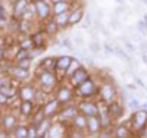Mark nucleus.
I'll return each instance as SVG.
<instances>
[{
	"instance_id": "obj_30",
	"label": "nucleus",
	"mask_w": 147,
	"mask_h": 138,
	"mask_svg": "<svg viewBox=\"0 0 147 138\" xmlns=\"http://www.w3.org/2000/svg\"><path fill=\"white\" fill-rule=\"evenodd\" d=\"M80 66H82V63L78 60V59H74L72 57V60H71V63H69V66H68V69H66V72H65V75H66V81H68V78L71 77V75L75 72Z\"/></svg>"
},
{
	"instance_id": "obj_47",
	"label": "nucleus",
	"mask_w": 147,
	"mask_h": 138,
	"mask_svg": "<svg viewBox=\"0 0 147 138\" xmlns=\"http://www.w3.org/2000/svg\"><path fill=\"white\" fill-rule=\"evenodd\" d=\"M7 102H9V98H7V97H6V96H5V94L2 93V91H0V106L6 104Z\"/></svg>"
},
{
	"instance_id": "obj_54",
	"label": "nucleus",
	"mask_w": 147,
	"mask_h": 138,
	"mask_svg": "<svg viewBox=\"0 0 147 138\" xmlns=\"http://www.w3.org/2000/svg\"><path fill=\"white\" fill-rule=\"evenodd\" d=\"M140 109H143V110H147V103H141V107Z\"/></svg>"
},
{
	"instance_id": "obj_41",
	"label": "nucleus",
	"mask_w": 147,
	"mask_h": 138,
	"mask_svg": "<svg viewBox=\"0 0 147 138\" xmlns=\"http://www.w3.org/2000/svg\"><path fill=\"white\" fill-rule=\"evenodd\" d=\"M60 44H62L63 47H66V48H74V44H72V41H71V38H68V37H65V38H62V41H60Z\"/></svg>"
},
{
	"instance_id": "obj_49",
	"label": "nucleus",
	"mask_w": 147,
	"mask_h": 138,
	"mask_svg": "<svg viewBox=\"0 0 147 138\" xmlns=\"http://www.w3.org/2000/svg\"><path fill=\"white\" fill-rule=\"evenodd\" d=\"M0 18H6V9L3 5H0Z\"/></svg>"
},
{
	"instance_id": "obj_34",
	"label": "nucleus",
	"mask_w": 147,
	"mask_h": 138,
	"mask_svg": "<svg viewBox=\"0 0 147 138\" xmlns=\"http://www.w3.org/2000/svg\"><path fill=\"white\" fill-rule=\"evenodd\" d=\"M88 50L93 53V55H99L100 53V50H102V47H100V43L97 41V40H93L90 44H88Z\"/></svg>"
},
{
	"instance_id": "obj_25",
	"label": "nucleus",
	"mask_w": 147,
	"mask_h": 138,
	"mask_svg": "<svg viewBox=\"0 0 147 138\" xmlns=\"http://www.w3.org/2000/svg\"><path fill=\"white\" fill-rule=\"evenodd\" d=\"M71 60H72V57L71 56H66V55L56 57V69H60V71H65L66 72V69H68V66L71 63Z\"/></svg>"
},
{
	"instance_id": "obj_2",
	"label": "nucleus",
	"mask_w": 147,
	"mask_h": 138,
	"mask_svg": "<svg viewBox=\"0 0 147 138\" xmlns=\"http://www.w3.org/2000/svg\"><path fill=\"white\" fill-rule=\"evenodd\" d=\"M37 82H38V87L47 94H52L56 87L60 84L59 78L55 71H41L37 73Z\"/></svg>"
},
{
	"instance_id": "obj_22",
	"label": "nucleus",
	"mask_w": 147,
	"mask_h": 138,
	"mask_svg": "<svg viewBox=\"0 0 147 138\" xmlns=\"http://www.w3.org/2000/svg\"><path fill=\"white\" fill-rule=\"evenodd\" d=\"M16 118L13 116V115H5L3 116V119H2V125H3V128H5V131H7V132H10V131H13L18 125H16Z\"/></svg>"
},
{
	"instance_id": "obj_1",
	"label": "nucleus",
	"mask_w": 147,
	"mask_h": 138,
	"mask_svg": "<svg viewBox=\"0 0 147 138\" xmlns=\"http://www.w3.org/2000/svg\"><path fill=\"white\" fill-rule=\"evenodd\" d=\"M99 87L100 84L97 82L93 77H90L87 81H84L78 87H75V97L77 98H94L99 100Z\"/></svg>"
},
{
	"instance_id": "obj_42",
	"label": "nucleus",
	"mask_w": 147,
	"mask_h": 138,
	"mask_svg": "<svg viewBox=\"0 0 147 138\" xmlns=\"http://www.w3.org/2000/svg\"><path fill=\"white\" fill-rule=\"evenodd\" d=\"M74 44H77V46H84V38H82V37L81 35H74Z\"/></svg>"
},
{
	"instance_id": "obj_57",
	"label": "nucleus",
	"mask_w": 147,
	"mask_h": 138,
	"mask_svg": "<svg viewBox=\"0 0 147 138\" xmlns=\"http://www.w3.org/2000/svg\"><path fill=\"white\" fill-rule=\"evenodd\" d=\"M0 56H3V48L0 47Z\"/></svg>"
},
{
	"instance_id": "obj_46",
	"label": "nucleus",
	"mask_w": 147,
	"mask_h": 138,
	"mask_svg": "<svg viewBox=\"0 0 147 138\" xmlns=\"http://www.w3.org/2000/svg\"><path fill=\"white\" fill-rule=\"evenodd\" d=\"M84 21H85V24L87 25H93V18H91V13H84Z\"/></svg>"
},
{
	"instance_id": "obj_19",
	"label": "nucleus",
	"mask_w": 147,
	"mask_h": 138,
	"mask_svg": "<svg viewBox=\"0 0 147 138\" xmlns=\"http://www.w3.org/2000/svg\"><path fill=\"white\" fill-rule=\"evenodd\" d=\"M69 127L75 128V129H85V127H87V116L81 113V112H78L75 118L72 119V122L69 123Z\"/></svg>"
},
{
	"instance_id": "obj_37",
	"label": "nucleus",
	"mask_w": 147,
	"mask_h": 138,
	"mask_svg": "<svg viewBox=\"0 0 147 138\" xmlns=\"http://www.w3.org/2000/svg\"><path fill=\"white\" fill-rule=\"evenodd\" d=\"M38 134H37V125L31 123L28 127V138H37Z\"/></svg>"
},
{
	"instance_id": "obj_15",
	"label": "nucleus",
	"mask_w": 147,
	"mask_h": 138,
	"mask_svg": "<svg viewBox=\"0 0 147 138\" xmlns=\"http://www.w3.org/2000/svg\"><path fill=\"white\" fill-rule=\"evenodd\" d=\"M134 134L131 132V129L128 128V125L125 123H118L113 127V137L115 138H128V137H132Z\"/></svg>"
},
{
	"instance_id": "obj_35",
	"label": "nucleus",
	"mask_w": 147,
	"mask_h": 138,
	"mask_svg": "<svg viewBox=\"0 0 147 138\" xmlns=\"http://www.w3.org/2000/svg\"><path fill=\"white\" fill-rule=\"evenodd\" d=\"M121 41L124 43V46H125V48H127V52H128V53H136V46L131 43V40H128L127 37H122Z\"/></svg>"
},
{
	"instance_id": "obj_26",
	"label": "nucleus",
	"mask_w": 147,
	"mask_h": 138,
	"mask_svg": "<svg viewBox=\"0 0 147 138\" xmlns=\"http://www.w3.org/2000/svg\"><path fill=\"white\" fill-rule=\"evenodd\" d=\"M53 18H55V21L57 22V25H59L60 30H63V28L69 27V25H68V21H69V10H68V12H63V13L55 15Z\"/></svg>"
},
{
	"instance_id": "obj_16",
	"label": "nucleus",
	"mask_w": 147,
	"mask_h": 138,
	"mask_svg": "<svg viewBox=\"0 0 147 138\" xmlns=\"http://www.w3.org/2000/svg\"><path fill=\"white\" fill-rule=\"evenodd\" d=\"M34 94H35V87H32V85H22L18 90V96L21 100L34 102Z\"/></svg>"
},
{
	"instance_id": "obj_44",
	"label": "nucleus",
	"mask_w": 147,
	"mask_h": 138,
	"mask_svg": "<svg viewBox=\"0 0 147 138\" xmlns=\"http://www.w3.org/2000/svg\"><path fill=\"white\" fill-rule=\"evenodd\" d=\"M136 135L137 137H141V138H147V125H146V127H143Z\"/></svg>"
},
{
	"instance_id": "obj_28",
	"label": "nucleus",
	"mask_w": 147,
	"mask_h": 138,
	"mask_svg": "<svg viewBox=\"0 0 147 138\" xmlns=\"http://www.w3.org/2000/svg\"><path fill=\"white\" fill-rule=\"evenodd\" d=\"M115 55H116L119 59L125 60L128 65H131V63H132V59L129 57V55H128V52H127L125 48H122V47H119V46H115Z\"/></svg>"
},
{
	"instance_id": "obj_45",
	"label": "nucleus",
	"mask_w": 147,
	"mask_h": 138,
	"mask_svg": "<svg viewBox=\"0 0 147 138\" xmlns=\"http://www.w3.org/2000/svg\"><path fill=\"white\" fill-rule=\"evenodd\" d=\"M82 60H84V63L87 65V66H94V60H93V57L84 56V57H82Z\"/></svg>"
},
{
	"instance_id": "obj_29",
	"label": "nucleus",
	"mask_w": 147,
	"mask_h": 138,
	"mask_svg": "<svg viewBox=\"0 0 147 138\" xmlns=\"http://www.w3.org/2000/svg\"><path fill=\"white\" fill-rule=\"evenodd\" d=\"M0 91H2L7 98H12V97H16V96H18V90H16V87H13L10 82H9L7 85L2 87V88H0Z\"/></svg>"
},
{
	"instance_id": "obj_52",
	"label": "nucleus",
	"mask_w": 147,
	"mask_h": 138,
	"mask_svg": "<svg viewBox=\"0 0 147 138\" xmlns=\"http://www.w3.org/2000/svg\"><path fill=\"white\" fill-rule=\"evenodd\" d=\"M143 22L146 24V27H147V13H144V15H143Z\"/></svg>"
},
{
	"instance_id": "obj_18",
	"label": "nucleus",
	"mask_w": 147,
	"mask_h": 138,
	"mask_svg": "<svg viewBox=\"0 0 147 138\" xmlns=\"http://www.w3.org/2000/svg\"><path fill=\"white\" fill-rule=\"evenodd\" d=\"M44 31H46V34H47L49 37H55V35L60 31L59 25H57V22L55 21L53 16H52L50 19L44 21Z\"/></svg>"
},
{
	"instance_id": "obj_9",
	"label": "nucleus",
	"mask_w": 147,
	"mask_h": 138,
	"mask_svg": "<svg viewBox=\"0 0 147 138\" xmlns=\"http://www.w3.org/2000/svg\"><path fill=\"white\" fill-rule=\"evenodd\" d=\"M91 77V72L87 69V68H85L84 65L82 66H80L75 72H74L72 75H71V77L68 78V84L71 85V87H74V88H75V87H78L80 84H82L84 81H87L88 78Z\"/></svg>"
},
{
	"instance_id": "obj_14",
	"label": "nucleus",
	"mask_w": 147,
	"mask_h": 138,
	"mask_svg": "<svg viewBox=\"0 0 147 138\" xmlns=\"http://www.w3.org/2000/svg\"><path fill=\"white\" fill-rule=\"evenodd\" d=\"M9 73L12 75V78H13V79L25 81V79L30 77V69H24V68H19V66L13 65V66H10Z\"/></svg>"
},
{
	"instance_id": "obj_12",
	"label": "nucleus",
	"mask_w": 147,
	"mask_h": 138,
	"mask_svg": "<svg viewBox=\"0 0 147 138\" xmlns=\"http://www.w3.org/2000/svg\"><path fill=\"white\" fill-rule=\"evenodd\" d=\"M85 131H87V135H97L99 137V132L102 131V123L100 119L97 115L94 116H87V127H85Z\"/></svg>"
},
{
	"instance_id": "obj_6",
	"label": "nucleus",
	"mask_w": 147,
	"mask_h": 138,
	"mask_svg": "<svg viewBox=\"0 0 147 138\" xmlns=\"http://www.w3.org/2000/svg\"><path fill=\"white\" fill-rule=\"evenodd\" d=\"M78 106H77V100L72 103H68V104H63L62 107H60L59 113L56 115V119L59 122H62L65 125H69L72 122V119L75 118V115L78 113Z\"/></svg>"
},
{
	"instance_id": "obj_31",
	"label": "nucleus",
	"mask_w": 147,
	"mask_h": 138,
	"mask_svg": "<svg viewBox=\"0 0 147 138\" xmlns=\"http://www.w3.org/2000/svg\"><path fill=\"white\" fill-rule=\"evenodd\" d=\"M13 134L16 138H28V127H24V125H18L13 129Z\"/></svg>"
},
{
	"instance_id": "obj_24",
	"label": "nucleus",
	"mask_w": 147,
	"mask_h": 138,
	"mask_svg": "<svg viewBox=\"0 0 147 138\" xmlns=\"http://www.w3.org/2000/svg\"><path fill=\"white\" fill-rule=\"evenodd\" d=\"M52 123H53V120L50 118H46L44 120H41L38 125H37V134H38V137H43L44 138V134L50 129Z\"/></svg>"
},
{
	"instance_id": "obj_21",
	"label": "nucleus",
	"mask_w": 147,
	"mask_h": 138,
	"mask_svg": "<svg viewBox=\"0 0 147 138\" xmlns=\"http://www.w3.org/2000/svg\"><path fill=\"white\" fill-rule=\"evenodd\" d=\"M27 7H28V0H15V3H13V16L19 19L24 12L27 10Z\"/></svg>"
},
{
	"instance_id": "obj_32",
	"label": "nucleus",
	"mask_w": 147,
	"mask_h": 138,
	"mask_svg": "<svg viewBox=\"0 0 147 138\" xmlns=\"http://www.w3.org/2000/svg\"><path fill=\"white\" fill-rule=\"evenodd\" d=\"M128 106L129 109L134 112V110H138L141 107V103H140V100L134 96V94H129V98H128Z\"/></svg>"
},
{
	"instance_id": "obj_43",
	"label": "nucleus",
	"mask_w": 147,
	"mask_h": 138,
	"mask_svg": "<svg viewBox=\"0 0 147 138\" xmlns=\"http://www.w3.org/2000/svg\"><path fill=\"white\" fill-rule=\"evenodd\" d=\"M9 82H10L9 77H6V75H0V88H2V87H5V85H7Z\"/></svg>"
},
{
	"instance_id": "obj_20",
	"label": "nucleus",
	"mask_w": 147,
	"mask_h": 138,
	"mask_svg": "<svg viewBox=\"0 0 147 138\" xmlns=\"http://www.w3.org/2000/svg\"><path fill=\"white\" fill-rule=\"evenodd\" d=\"M46 38H47V34L46 31H37L31 35V40H32V44L34 47H40V48H44L46 47Z\"/></svg>"
},
{
	"instance_id": "obj_27",
	"label": "nucleus",
	"mask_w": 147,
	"mask_h": 138,
	"mask_svg": "<svg viewBox=\"0 0 147 138\" xmlns=\"http://www.w3.org/2000/svg\"><path fill=\"white\" fill-rule=\"evenodd\" d=\"M46 119V115H44V112H43V107L41 106H38L35 110H34V113H32V116H31V122L34 123V125H38L41 120H44Z\"/></svg>"
},
{
	"instance_id": "obj_33",
	"label": "nucleus",
	"mask_w": 147,
	"mask_h": 138,
	"mask_svg": "<svg viewBox=\"0 0 147 138\" xmlns=\"http://www.w3.org/2000/svg\"><path fill=\"white\" fill-rule=\"evenodd\" d=\"M31 63H32V59L31 57H25V59H21V60H16L15 62L16 66L24 68V69H30L31 68Z\"/></svg>"
},
{
	"instance_id": "obj_5",
	"label": "nucleus",
	"mask_w": 147,
	"mask_h": 138,
	"mask_svg": "<svg viewBox=\"0 0 147 138\" xmlns=\"http://www.w3.org/2000/svg\"><path fill=\"white\" fill-rule=\"evenodd\" d=\"M99 100L105 103H110L118 100V88L113 85V81H103L99 87Z\"/></svg>"
},
{
	"instance_id": "obj_51",
	"label": "nucleus",
	"mask_w": 147,
	"mask_h": 138,
	"mask_svg": "<svg viewBox=\"0 0 147 138\" xmlns=\"http://www.w3.org/2000/svg\"><path fill=\"white\" fill-rule=\"evenodd\" d=\"M127 88H128V91H136V90H137V87H136V84H128V85H127Z\"/></svg>"
},
{
	"instance_id": "obj_3",
	"label": "nucleus",
	"mask_w": 147,
	"mask_h": 138,
	"mask_svg": "<svg viewBox=\"0 0 147 138\" xmlns=\"http://www.w3.org/2000/svg\"><path fill=\"white\" fill-rule=\"evenodd\" d=\"M55 93V97L60 102V104H68V103H72V102H75L77 97H75V90H74V87H71L66 81H65V85L60 82L57 87H56V90L53 91Z\"/></svg>"
},
{
	"instance_id": "obj_56",
	"label": "nucleus",
	"mask_w": 147,
	"mask_h": 138,
	"mask_svg": "<svg viewBox=\"0 0 147 138\" xmlns=\"http://www.w3.org/2000/svg\"><path fill=\"white\" fill-rule=\"evenodd\" d=\"M141 3H143V5H146V6H147V0H141Z\"/></svg>"
},
{
	"instance_id": "obj_48",
	"label": "nucleus",
	"mask_w": 147,
	"mask_h": 138,
	"mask_svg": "<svg viewBox=\"0 0 147 138\" xmlns=\"http://www.w3.org/2000/svg\"><path fill=\"white\" fill-rule=\"evenodd\" d=\"M140 50L147 55V41H140Z\"/></svg>"
},
{
	"instance_id": "obj_58",
	"label": "nucleus",
	"mask_w": 147,
	"mask_h": 138,
	"mask_svg": "<svg viewBox=\"0 0 147 138\" xmlns=\"http://www.w3.org/2000/svg\"><path fill=\"white\" fill-rule=\"evenodd\" d=\"M72 2H75V0H72Z\"/></svg>"
},
{
	"instance_id": "obj_11",
	"label": "nucleus",
	"mask_w": 147,
	"mask_h": 138,
	"mask_svg": "<svg viewBox=\"0 0 147 138\" xmlns=\"http://www.w3.org/2000/svg\"><path fill=\"white\" fill-rule=\"evenodd\" d=\"M107 109H109V113L112 116V119L116 122L119 119H122L125 113V109H124V104H122L121 100H113V102H110L107 104Z\"/></svg>"
},
{
	"instance_id": "obj_59",
	"label": "nucleus",
	"mask_w": 147,
	"mask_h": 138,
	"mask_svg": "<svg viewBox=\"0 0 147 138\" xmlns=\"http://www.w3.org/2000/svg\"><path fill=\"white\" fill-rule=\"evenodd\" d=\"M0 66H2V63H0Z\"/></svg>"
},
{
	"instance_id": "obj_10",
	"label": "nucleus",
	"mask_w": 147,
	"mask_h": 138,
	"mask_svg": "<svg viewBox=\"0 0 147 138\" xmlns=\"http://www.w3.org/2000/svg\"><path fill=\"white\" fill-rule=\"evenodd\" d=\"M41 107H43V112H44L46 118L53 119L59 113V110H60V107H62V104H60V102H59L56 97H53V98L46 100V102L41 104Z\"/></svg>"
},
{
	"instance_id": "obj_50",
	"label": "nucleus",
	"mask_w": 147,
	"mask_h": 138,
	"mask_svg": "<svg viewBox=\"0 0 147 138\" xmlns=\"http://www.w3.org/2000/svg\"><path fill=\"white\" fill-rule=\"evenodd\" d=\"M136 82H137V84H138V85L141 87V88H144V90H147V87L144 85V82H143V81H141L140 78H136Z\"/></svg>"
},
{
	"instance_id": "obj_40",
	"label": "nucleus",
	"mask_w": 147,
	"mask_h": 138,
	"mask_svg": "<svg viewBox=\"0 0 147 138\" xmlns=\"http://www.w3.org/2000/svg\"><path fill=\"white\" fill-rule=\"evenodd\" d=\"M109 24H110V27H112V30H118V27H119V22H118V16H116V15H113L112 18L109 19Z\"/></svg>"
},
{
	"instance_id": "obj_4",
	"label": "nucleus",
	"mask_w": 147,
	"mask_h": 138,
	"mask_svg": "<svg viewBox=\"0 0 147 138\" xmlns=\"http://www.w3.org/2000/svg\"><path fill=\"white\" fill-rule=\"evenodd\" d=\"M127 125H128V128L131 129V132L136 135L143 127L147 125V110H143V109L134 110L129 120L127 122Z\"/></svg>"
},
{
	"instance_id": "obj_8",
	"label": "nucleus",
	"mask_w": 147,
	"mask_h": 138,
	"mask_svg": "<svg viewBox=\"0 0 147 138\" xmlns=\"http://www.w3.org/2000/svg\"><path fill=\"white\" fill-rule=\"evenodd\" d=\"M34 3H35V9H37V16H38V19L41 22L50 19L53 16L50 0H34Z\"/></svg>"
},
{
	"instance_id": "obj_53",
	"label": "nucleus",
	"mask_w": 147,
	"mask_h": 138,
	"mask_svg": "<svg viewBox=\"0 0 147 138\" xmlns=\"http://www.w3.org/2000/svg\"><path fill=\"white\" fill-rule=\"evenodd\" d=\"M143 62L147 65V55H146V53H143Z\"/></svg>"
},
{
	"instance_id": "obj_36",
	"label": "nucleus",
	"mask_w": 147,
	"mask_h": 138,
	"mask_svg": "<svg viewBox=\"0 0 147 138\" xmlns=\"http://www.w3.org/2000/svg\"><path fill=\"white\" fill-rule=\"evenodd\" d=\"M19 47H21V48H25V50L32 48V47H34V44H32L31 37H30V38H25V40H21V41H19Z\"/></svg>"
},
{
	"instance_id": "obj_23",
	"label": "nucleus",
	"mask_w": 147,
	"mask_h": 138,
	"mask_svg": "<svg viewBox=\"0 0 147 138\" xmlns=\"http://www.w3.org/2000/svg\"><path fill=\"white\" fill-rule=\"evenodd\" d=\"M38 68H40L41 71H55V69H56V57H52V56L44 57V59L40 62Z\"/></svg>"
},
{
	"instance_id": "obj_17",
	"label": "nucleus",
	"mask_w": 147,
	"mask_h": 138,
	"mask_svg": "<svg viewBox=\"0 0 147 138\" xmlns=\"http://www.w3.org/2000/svg\"><path fill=\"white\" fill-rule=\"evenodd\" d=\"M34 104L32 102H30V100H21V103H19V113L22 116H25V118H31L32 113H34Z\"/></svg>"
},
{
	"instance_id": "obj_13",
	"label": "nucleus",
	"mask_w": 147,
	"mask_h": 138,
	"mask_svg": "<svg viewBox=\"0 0 147 138\" xmlns=\"http://www.w3.org/2000/svg\"><path fill=\"white\" fill-rule=\"evenodd\" d=\"M84 6L80 5V6H74L71 10H69V21H68V25L69 27H74V25L80 24L82 19H84Z\"/></svg>"
},
{
	"instance_id": "obj_7",
	"label": "nucleus",
	"mask_w": 147,
	"mask_h": 138,
	"mask_svg": "<svg viewBox=\"0 0 147 138\" xmlns=\"http://www.w3.org/2000/svg\"><path fill=\"white\" fill-rule=\"evenodd\" d=\"M77 106H78V110L85 116H94L99 112L97 102L94 98H77Z\"/></svg>"
},
{
	"instance_id": "obj_55",
	"label": "nucleus",
	"mask_w": 147,
	"mask_h": 138,
	"mask_svg": "<svg viewBox=\"0 0 147 138\" xmlns=\"http://www.w3.org/2000/svg\"><path fill=\"white\" fill-rule=\"evenodd\" d=\"M116 3L118 5H122V3H124V0H116Z\"/></svg>"
},
{
	"instance_id": "obj_38",
	"label": "nucleus",
	"mask_w": 147,
	"mask_h": 138,
	"mask_svg": "<svg viewBox=\"0 0 147 138\" xmlns=\"http://www.w3.org/2000/svg\"><path fill=\"white\" fill-rule=\"evenodd\" d=\"M136 30H137L140 34H143V35H146V34H147V27H146V24L143 22V19L137 22V28H136Z\"/></svg>"
},
{
	"instance_id": "obj_39",
	"label": "nucleus",
	"mask_w": 147,
	"mask_h": 138,
	"mask_svg": "<svg viewBox=\"0 0 147 138\" xmlns=\"http://www.w3.org/2000/svg\"><path fill=\"white\" fill-rule=\"evenodd\" d=\"M103 50H105L106 55H115V46H110V43H105Z\"/></svg>"
}]
</instances>
